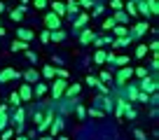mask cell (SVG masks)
I'll return each instance as SVG.
<instances>
[{
    "label": "cell",
    "mask_w": 159,
    "mask_h": 140,
    "mask_svg": "<svg viewBox=\"0 0 159 140\" xmlns=\"http://www.w3.org/2000/svg\"><path fill=\"white\" fill-rule=\"evenodd\" d=\"M131 77H134V68H126V65H122V68H117V72L112 75V84H117V89H122L124 84H129Z\"/></svg>",
    "instance_id": "6da1fadb"
},
{
    "label": "cell",
    "mask_w": 159,
    "mask_h": 140,
    "mask_svg": "<svg viewBox=\"0 0 159 140\" xmlns=\"http://www.w3.org/2000/svg\"><path fill=\"white\" fill-rule=\"evenodd\" d=\"M66 86H68V80H63V77H54V80H52V84H49V91H47V94L52 96V100H61V98H63Z\"/></svg>",
    "instance_id": "7a4b0ae2"
},
{
    "label": "cell",
    "mask_w": 159,
    "mask_h": 140,
    "mask_svg": "<svg viewBox=\"0 0 159 140\" xmlns=\"http://www.w3.org/2000/svg\"><path fill=\"white\" fill-rule=\"evenodd\" d=\"M138 89L145 91V94H154V91L159 89V80H157V72L154 75H145L138 80Z\"/></svg>",
    "instance_id": "3957f363"
},
{
    "label": "cell",
    "mask_w": 159,
    "mask_h": 140,
    "mask_svg": "<svg viewBox=\"0 0 159 140\" xmlns=\"http://www.w3.org/2000/svg\"><path fill=\"white\" fill-rule=\"evenodd\" d=\"M138 94H140V89H138V82H129V84H124L122 86V96H124L126 100H129L131 105L138 100Z\"/></svg>",
    "instance_id": "277c9868"
},
{
    "label": "cell",
    "mask_w": 159,
    "mask_h": 140,
    "mask_svg": "<svg viewBox=\"0 0 159 140\" xmlns=\"http://www.w3.org/2000/svg\"><path fill=\"white\" fill-rule=\"evenodd\" d=\"M42 21H45V28H47V30H56V28H61V16H56L54 12H45Z\"/></svg>",
    "instance_id": "5b68a950"
},
{
    "label": "cell",
    "mask_w": 159,
    "mask_h": 140,
    "mask_svg": "<svg viewBox=\"0 0 159 140\" xmlns=\"http://www.w3.org/2000/svg\"><path fill=\"white\" fill-rule=\"evenodd\" d=\"M19 77H21V72L16 68H2L0 70V84H7V82L19 80Z\"/></svg>",
    "instance_id": "8992f818"
},
{
    "label": "cell",
    "mask_w": 159,
    "mask_h": 140,
    "mask_svg": "<svg viewBox=\"0 0 159 140\" xmlns=\"http://www.w3.org/2000/svg\"><path fill=\"white\" fill-rule=\"evenodd\" d=\"M94 37H96V33L91 28H80V37H77V40H80L82 47H89L91 42H94Z\"/></svg>",
    "instance_id": "52a82bcc"
},
{
    "label": "cell",
    "mask_w": 159,
    "mask_h": 140,
    "mask_svg": "<svg viewBox=\"0 0 159 140\" xmlns=\"http://www.w3.org/2000/svg\"><path fill=\"white\" fill-rule=\"evenodd\" d=\"M19 98L24 100V103H28V100H33V84H28V82H24V84H19Z\"/></svg>",
    "instance_id": "ba28073f"
},
{
    "label": "cell",
    "mask_w": 159,
    "mask_h": 140,
    "mask_svg": "<svg viewBox=\"0 0 159 140\" xmlns=\"http://www.w3.org/2000/svg\"><path fill=\"white\" fill-rule=\"evenodd\" d=\"M150 28H152V26H150L148 21H140V24H136V26H134V30H131L129 35L136 40V37H143L145 33H150Z\"/></svg>",
    "instance_id": "9c48e42d"
},
{
    "label": "cell",
    "mask_w": 159,
    "mask_h": 140,
    "mask_svg": "<svg viewBox=\"0 0 159 140\" xmlns=\"http://www.w3.org/2000/svg\"><path fill=\"white\" fill-rule=\"evenodd\" d=\"M66 2V14L70 16V19H73V16H77L80 12H82V7L77 5V0H63Z\"/></svg>",
    "instance_id": "30bf717a"
},
{
    "label": "cell",
    "mask_w": 159,
    "mask_h": 140,
    "mask_svg": "<svg viewBox=\"0 0 159 140\" xmlns=\"http://www.w3.org/2000/svg\"><path fill=\"white\" fill-rule=\"evenodd\" d=\"M89 19H91V16H89V12H80V14H77V19L73 21V30L84 28V26L89 24Z\"/></svg>",
    "instance_id": "8fae6325"
},
{
    "label": "cell",
    "mask_w": 159,
    "mask_h": 140,
    "mask_svg": "<svg viewBox=\"0 0 159 140\" xmlns=\"http://www.w3.org/2000/svg\"><path fill=\"white\" fill-rule=\"evenodd\" d=\"M61 129H63V119L61 117H54V121L49 124V129H47V133L52 135V138H56V135L61 133Z\"/></svg>",
    "instance_id": "7c38bea8"
},
{
    "label": "cell",
    "mask_w": 159,
    "mask_h": 140,
    "mask_svg": "<svg viewBox=\"0 0 159 140\" xmlns=\"http://www.w3.org/2000/svg\"><path fill=\"white\" fill-rule=\"evenodd\" d=\"M96 100L101 103V110H103L105 115H110V112H112V96H98Z\"/></svg>",
    "instance_id": "4fadbf2b"
},
{
    "label": "cell",
    "mask_w": 159,
    "mask_h": 140,
    "mask_svg": "<svg viewBox=\"0 0 159 140\" xmlns=\"http://www.w3.org/2000/svg\"><path fill=\"white\" fill-rule=\"evenodd\" d=\"M47 91H49V84H45V82H35V89H33V98H42V96H47Z\"/></svg>",
    "instance_id": "5bb4252c"
},
{
    "label": "cell",
    "mask_w": 159,
    "mask_h": 140,
    "mask_svg": "<svg viewBox=\"0 0 159 140\" xmlns=\"http://www.w3.org/2000/svg\"><path fill=\"white\" fill-rule=\"evenodd\" d=\"M52 12L63 19V16H66V2H63V0H52Z\"/></svg>",
    "instance_id": "9a60e30c"
},
{
    "label": "cell",
    "mask_w": 159,
    "mask_h": 140,
    "mask_svg": "<svg viewBox=\"0 0 159 140\" xmlns=\"http://www.w3.org/2000/svg\"><path fill=\"white\" fill-rule=\"evenodd\" d=\"M131 42H134V37H131V35H124V37L112 40V42H110V47H112V49H119V47H129Z\"/></svg>",
    "instance_id": "2e32d148"
},
{
    "label": "cell",
    "mask_w": 159,
    "mask_h": 140,
    "mask_svg": "<svg viewBox=\"0 0 159 140\" xmlns=\"http://www.w3.org/2000/svg\"><path fill=\"white\" fill-rule=\"evenodd\" d=\"M16 37L19 40H24V42H30L35 37V30H30V28H19L16 30Z\"/></svg>",
    "instance_id": "e0dca14e"
},
{
    "label": "cell",
    "mask_w": 159,
    "mask_h": 140,
    "mask_svg": "<svg viewBox=\"0 0 159 140\" xmlns=\"http://www.w3.org/2000/svg\"><path fill=\"white\" fill-rule=\"evenodd\" d=\"M24 80L28 82V84H35V82L40 80V70H35V68H28L24 72Z\"/></svg>",
    "instance_id": "ac0fdd59"
},
{
    "label": "cell",
    "mask_w": 159,
    "mask_h": 140,
    "mask_svg": "<svg viewBox=\"0 0 159 140\" xmlns=\"http://www.w3.org/2000/svg\"><path fill=\"white\" fill-rule=\"evenodd\" d=\"M68 35H66V30L56 28V30H49V42H63Z\"/></svg>",
    "instance_id": "d6986e66"
},
{
    "label": "cell",
    "mask_w": 159,
    "mask_h": 140,
    "mask_svg": "<svg viewBox=\"0 0 159 140\" xmlns=\"http://www.w3.org/2000/svg\"><path fill=\"white\" fill-rule=\"evenodd\" d=\"M80 89H82V84H68L66 86V91H63V98H73V96H77L80 94Z\"/></svg>",
    "instance_id": "ffe728a7"
},
{
    "label": "cell",
    "mask_w": 159,
    "mask_h": 140,
    "mask_svg": "<svg viewBox=\"0 0 159 140\" xmlns=\"http://www.w3.org/2000/svg\"><path fill=\"white\" fill-rule=\"evenodd\" d=\"M40 75L45 77V80H54V77H56V68H54V65H42Z\"/></svg>",
    "instance_id": "44dd1931"
},
{
    "label": "cell",
    "mask_w": 159,
    "mask_h": 140,
    "mask_svg": "<svg viewBox=\"0 0 159 140\" xmlns=\"http://www.w3.org/2000/svg\"><path fill=\"white\" fill-rule=\"evenodd\" d=\"M24 14H26V5H19L16 10L10 12V19L12 21H21V19H24Z\"/></svg>",
    "instance_id": "7402d4cb"
},
{
    "label": "cell",
    "mask_w": 159,
    "mask_h": 140,
    "mask_svg": "<svg viewBox=\"0 0 159 140\" xmlns=\"http://www.w3.org/2000/svg\"><path fill=\"white\" fill-rule=\"evenodd\" d=\"M26 49H28V42L19 40V37H14V40H12V51H26Z\"/></svg>",
    "instance_id": "603a6c76"
},
{
    "label": "cell",
    "mask_w": 159,
    "mask_h": 140,
    "mask_svg": "<svg viewBox=\"0 0 159 140\" xmlns=\"http://www.w3.org/2000/svg\"><path fill=\"white\" fill-rule=\"evenodd\" d=\"M110 33H115L117 37H124V35H129V28H126L124 24H115V28L110 30Z\"/></svg>",
    "instance_id": "cb8c5ba5"
},
{
    "label": "cell",
    "mask_w": 159,
    "mask_h": 140,
    "mask_svg": "<svg viewBox=\"0 0 159 140\" xmlns=\"http://www.w3.org/2000/svg\"><path fill=\"white\" fill-rule=\"evenodd\" d=\"M84 84H87V86H91V89H98V86L103 84V82H101V80H98V77H96V75H87Z\"/></svg>",
    "instance_id": "d4e9b609"
},
{
    "label": "cell",
    "mask_w": 159,
    "mask_h": 140,
    "mask_svg": "<svg viewBox=\"0 0 159 140\" xmlns=\"http://www.w3.org/2000/svg\"><path fill=\"white\" fill-rule=\"evenodd\" d=\"M94 63L96 65H103L105 63V49H101V47H98V49L94 51Z\"/></svg>",
    "instance_id": "484cf974"
},
{
    "label": "cell",
    "mask_w": 159,
    "mask_h": 140,
    "mask_svg": "<svg viewBox=\"0 0 159 140\" xmlns=\"http://www.w3.org/2000/svg\"><path fill=\"white\" fill-rule=\"evenodd\" d=\"M112 19H115V24H126V21H129V16H126V12H122V10H115Z\"/></svg>",
    "instance_id": "4316f807"
},
{
    "label": "cell",
    "mask_w": 159,
    "mask_h": 140,
    "mask_svg": "<svg viewBox=\"0 0 159 140\" xmlns=\"http://www.w3.org/2000/svg\"><path fill=\"white\" fill-rule=\"evenodd\" d=\"M7 103H10V107H19V105H24V100L19 98V94H16V91H12V94H10V100H7Z\"/></svg>",
    "instance_id": "83f0119b"
},
{
    "label": "cell",
    "mask_w": 159,
    "mask_h": 140,
    "mask_svg": "<svg viewBox=\"0 0 159 140\" xmlns=\"http://www.w3.org/2000/svg\"><path fill=\"white\" fill-rule=\"evenodd\" d=\"M98 80L103 82V84H112V72H110V70H101Z\"/></svg>",
    "instance_id": "f1b7e54d"
},
{
    "label": "cell",
    "mask_w": 159,
    "mask_h": 140,
    "mask_svg": "<svg viewBox=\"0 0 159 140\" xmlns=\"http://www.w3.org/2000/svg\"><path fill=\"white\" fill-rule=\"evenodd\" d=\"M124 10H126V16H131V19H134V16H138V10H136V2H126V5H124Z\"/></svg>",
    "instance_id": "f546056e"
},
{
    "label": "cell",
    "mask_w": 159,
    "mask_h": 140,
    "mask_svg": "<svg viewBox=\"0 0 159 140\" xmlns=\"http://www.w3.org/2000/svg\"><path fill=\"white\" fill-rule=\"evenodd\" d=\"M87 115L94 117V119H101V117H105V112L101 110V107H89V110H87Z\"/></svg>",
    "instance_id": "4dcf8cb0"
},
{
    "label": "cell",
    "mask_w": 159,
    "mask_h": 140,
    "mask_svg": "<svg viewBox=\"0 0 159 140\" xmlns=\"http://www.w3.org/2000/svg\"><path fill=\"white\" fill-rule=\"evenodd\" d=\"M101 28H103V30H112V28H115V19H112V14H110L108 19H103V24H101Z\"/></svg>",
    "instance_id": "1f68e13d"
},
{
    "label": "cell",
    "mask_w": 159,
    "mask_h": 140,
    "mask_svg": "<svg viewBox=\"0 0 159 140\" xmlns=\"http://www.w3.org/2000/svg\"><path fill=\"white\" fill-rule=\"evenodd\" d=\"M148 56V45H138L136 47V59H145Z\"/></svg>",
    "instance_id": "d6a6232c"
},
{
    "label": "cell",
    "mask_w": 159,
    "mask_h": 140,
    "mask_svg": "<svg viewBox=\"0 0 159 140\" xmlns=\"http://www.w3.org/2000/svg\"><path fill=\"white\" fill-rule=\"evenodd\" d=\"M117 68H122V65H129V56H115V63Z\"/></svg>",
    "instance_id": "836d02e7"
},
{
    "label": "cell",
    "mask_w": 159,
    "mask_h": 140,
    "mask_svg": "<svg viewBox=\"0 0 159 140\" xmlns=\"http://www.w3.org/2000/svg\"><path fill=\"white\" fill-rule=\"evenodd\" d=\"M75 107V115H77V119H84V115H87V107L84 105H73Z\"/></svg>",
    "instance_id": "e575fe53"
},
{
    "label": "cell",
    "mask_w": 159,
    "mask_h": 140,
    "mask_svg": "<svg viewBox=\"0 0 159 140\" xmlns=\"http://www.w3.org/2000/svg\"><path fill=\"white\" fill-rule=\"evenodd\" d=\"M7 124H10V117H7V112H0V131L7 129Z\"/></svg>",
    "instance_id": "d590c367"
},
{
    "label": "cell",
    "mask_w": 159,
    "mask_h": 140,
    "mask_svg": "<svg viewBox=\"0 0 159 140\" xmlns=\"http://www.w3.org/2000/svg\"><path fill=\"white\" fill-rule=\"evenodd\" d=\"M14 138V131L12 129H2V135H0V140H12Z\"/></svg>",
    "instance_id": "8d00e7d4"
},
{
    "label": "cell",
    "mask_w": 159,
    "mask_h": 140,
    "mask_svg": "<svg viewBox=\"0 0 159 140\" xmlns=\"http://www.w3.org/2000/svg\"><path fill=\"white\" fill-rule=\"evenodd\" d=\"M124 117H126V119H129V121H134V119H136V110H134V107H131V105H129V107H126V110H124Z\"/></svg>",
    "instance_id": "74e56055"
},
{
    "label": "cell",
    "mask_w": 159,
    "mask_h": 140,
    "mask_svg": "<svg viewBox=\"0 0 159 140\" xmlns=\"http://www.w3.org/2000/svg\"><path fill=\"white\" fill-rule=\"evenodd\" d=\"M24 54H26V59H28V61H33V63H38V54H35V51H30V47H28V49L24 51Z\"/></svg>",
    "instance_id": "f35d334b"
},
{
    "label": "cell",
    "mask_w": 159,
    "mask_h": 140,
    "mask_svg": "<svg viewBox=\"0 0 159 140\" xmlns=\"http://www.w3.org/2000/svg\"><path fill=\"white\" fill-rule=\"evenodd\" d=\"M38 37H40V42H45V45H47V42H49V30H40V35H38Z\"/></svg>",
    "instance_id": "ab89813d"
},
{
    "label": "cell",
    "mask_w": 159,
    "mask_h": 140,
    "mask_svg": "<svg viewBox=\"0 0 159 140\" xmlns=\"http://www.w3.org/2000/svg\"><path fill=\"white\" fill-rule=\"evenodd\" d=\"M134 75L140 80V77H145V75H148V68H134Z\"/></svg>",
    "instance_id": "60d3db41"
},
{
    "label": "cell",
    "mask_w": 159,
    "mask_h": 140,
    "mask_svg": "<svg viewBox=\"0 0 159 140\" xmlns=\"http://www.w3.org/2000/svg\"><path fill=\"white\" fill-rule=\"evenodd\" d=\"M122 7H124L122 0H110V10H122Z\"/></svg>",
    "instance_id": "b9f144b4"
},
{
    "label": "cell",
    "mask_w": 159,
    "mask_h": 140,
    "mask_svg": "<svg viewBox=\"0 0 159 140\" xmlns=\"http://www.w3.org/2000/svg\"><path fill=\"white\" fill-rule=\"evenodd\" d=\"M80 7H84V10H91V5H94V0H77Z\"/></svg>",
    "instance_id": "7bdbcfd3"
},
{
    "label": "cell",
    "mask_w": 159,
    "mask_h": 140,
    "mask_svg": "<svg viewBox=\"0 0 159 140\" xmlns=\"http://www.w3.org/2000/svg\"><path fill=\"white\" fill-rule=\"evenodd\" d=\"M30 2H33L38 10H45V7H47V0H30Z\"/></svg>",
    "instance_id": "ee69618b"
},
{
    "label": "cell",
    "mask_w": 159,
    "mask_h": 140,
    "mask_svg": "<svg viewBox=\"0 0 159 140\" xmlns=\"http://www.w3.org/2000/svg\"><path fill=\"white\" fill-rule=\"evenodd\" d=\"M134 135H136L138 140H148V133H145V131H140V129H136V131H134Z\"/></svg>",
    "instance_id": "f6af8a7d"
},
{
    "label": "cell",
    "mask_w": 159,
    "mask_h": 140,
    "mask_svg": "<svg viewBox=\"0 0 159 140\" xmlns=\"http://www.w3.org/2000/svg\"><path fill=\"white\" fill-rule=\"evenodd\" d=\"M157 49H159V42H157V40H152V42H150V47H148V51H150V54H154Z\"/></svg>",
    "instance_id": "bcb514c9"
},
{
    "label": "cell",
    "mask_w": 159,
    "mask_h": 140,
    "mask_svg": "<svg viewBox=\"0 0 159 140\" xmlns=\"http://www.w3.org/2000/svg\"><path fill=\"white\" fill-rule=\"evenodd\" d=\"M56 77H63V80H68V70H63V68H56Z\"/></svg>",
    "instance_id": "7dc6e473"
},
{
    "label": "cell",
    "mask_w": 159,
    "mask_h": 140,
    "mask_svg": "<svg viewBox=\"0 0 159 140\" xmlns=\"http://www.w3.org/2000/svg\"><path fill=\"white\" fill-rule=\"evenodd\" d=\"M33 121H35V126H38L40 121H42V112H40V110H38V112H35V115H33Z\"/></svg>",
    "instance_id": "c3c4849f"
},
{
    "label": "cell",
    "mask_w": 159,
    "mask_h": 140,
    "mask_svg": "<svg viewBox=\"0 0 159 140\" xmlns=\"http://www.w3.org/2000/svg\"><path fill=\"white\" fill-rule=\"evenodd\" d=\"M10 110V103H0V112H7Z\"/></svg>",
    "instance_id": "681fc988"
},
{
    "label": "cell",
    "mask_w": 159,
    "mask_h": 140,
    "mask_svg": "<svg viewBox=\"0 0 159 140\" xmlns=\"http://www.w3.org/2000/svg\"><path fill=\"white\" fill-rule=\"evenodd\" d=\"M35 133H38V131H28V133H26V138H28V140H35Z\"/></svg>",
    "instance_id": "f907efd6"
},
{
    "label": "cell",
    "mask_w": 159,
    "mask_h": 140,
    "mask_svg": "<svg viewBox=\"0 0 159 140\" xmlns=\"http://www.w3.org/2000/svg\"><path fill=\"white\" fill-rule=\"evenodd\" d=\"M38 140H54V138H52V135L47 133V135H42V138H38Z\"/></svg>",
    "instance_id": "816d5d0a"
},
{
    "label": "cell",
    "mask_w": 159,
    "mask_h": 140,
    "mask_svg": "<svg viewBox=\"0 0 159 140\" xmlns=\"http://www.w3.org/2000/svg\"><path fill=\"white\" fill-rule=\"evenodd\" d=\"M2 12H5V2H2V0H0V14H2Z\"/></svg>",
    "instance_id": "f5cc1de1"
},
{
    "label": "cell",
    "mask_w": 159,
    "mask_h": 140,
    "mask_svg": "<svg viewBox=\"0 0 159 140\" xmlns=\"http://www.w3.org/2000/svg\"><path fill=\"white\" fill-rule=\"evenodd\" d=\"M14 140H26V135H21V133H16V138Z\"/></svg>",
    "instance_id": "db71d44e"
},
{
    "label": "cell",
    "mask_w": 159,
    "mask_h": 140,
    "mask_svg": "<svg viewBox=\"0 0 159 140\" xmlns=\"http://www.w3.org/2000/svg\"><path fill=\"white\" fill-rule=\"evenodd\" d=\"M5 33H7V30H5V28H2V26H0V37H2V35H5Z\"/></svg>",
    "instance_id": "11a10c76"
},
{
    "label": "cell",
    "mask_w": 159,
    "mask_h": 140,
    "mask_svg": "<svg viewBox=\"0 0 159 140\" xmlns=\"http://www.w3.org/2000/svg\"><path fill=\"white\" fill-rule=\"evenodd\" d=\"M28 2H30V0H21V5H28Z\"/></svg>",
    "instance_id": "9f6ffc18"
},
{
    "label": "cell",
    "mask_w": 159,
    "mask_h": 140,
    "mask_svg": "<svg viewBox=\"0 0 159 140\" xmlns=\"http://www.w3.org/2000/svg\"><path fill=\"white\" fill-rule=\"evenodd\" d=\"M152 140H157V138H152Z\"/></svg>",
    "instance_id": "6f0895ef"
},
{
    "label": "cell",
    "mask_w": 159,
    "mask_h": 140,
    "mask_svg": "<svg viewBox=\"0 0 159 140\" xmlns=\"http://www.w3.org/2000/svg\"><path fill=\"white\" fill-rule=\"evenodd\" d=\"M26 140H28V138H26Z\"/></svg>",
    "instance_id": "680465c9"
}]
</instances>
